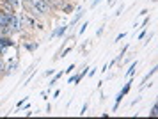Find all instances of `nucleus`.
<instances>
[{"label": "nucleus", "mask_w": 158, "mask_h": 119, "mask_svg": "<svg viewBox=\"0 0 158 119\" xmlns=\"http://www.w3.org/2000/svg\"><path fill=\"white\" fill-rule=\"evenodd\" d=\"M0 46L2 48H13V46H16V43L13 41L11 36H0Z\"/></svg>", "instance_id": "nucleus-1"}, {"label": "nucleus", "mask_w": 158, "mask_h": 119, "mask_svg": "<svg viewBox=\"0 0 158 119\" xmlns=\"http://www.w3.org/2000/svg\"><path fill=\"white\" fill-rule=\"evenodd\" d=\"M68 28H69V25H60V27L57 28V30H53V34H52V37H62V36L68 32Z\"/></svg>", "instance_id": "nucleus-2"}, {"label": "nucleus", "mask_w": 158, "mask_h": 119, "mask_svg": "<svg viewBox=\"0 0 158 119\" xmlns=\"http://www.w3.org/2000/svg\"><path fill=\"white\" fill-rule=\"evenodd\" d=\"M23 46L29 50V52H36L39 48V43L37 41H23Z\"/></svg>", "instance_id": "nucleus-3"}, {"label": "nucleus", "mask_w": 158, "mask_h": 119, "mask_svg": "<svg viewBox=\"0 0 158 119\" xmlns=\"http://www.w3.org/2000/svg\"><path fill=\"white\" fill-rule=\"evenodd\" d=\"M82 16H84V13H82V9L78 7V13L75 14V18L71 20V23H69V27H73V25H77V23H78V20L82 18Z\"/></svg>", "instance_id": "nucleus-4"}, {"label": "nucleus", "mask_w": 158, "mask_h": 119, "mask_svg": "<svg viewBox=\"0 0 158 119\" xmlns=\"http://www.w3.org/2000/svg\"><path fill=\"white\" fill-rule=\"evenodd\" d=\"M62 11H64V14H69L73 11V9H75V6H73V4H69V2H66V4H62Z\"/></svg>", "instance_id": "nucleus-5"}, {"label": "nucleus", "mask_w": 158, "mask_h": 119, "mask_svg": "<svg viewBox=\"0 0 158 119\" xmlns=\"http://www.w3.org/2000/svg\"><path fill=\"white\" fill-rule=\"evenodd\" d=\"M155 73H156V66H155V68H153V70H151L149 73H148V75H146V77L142 78V82H144V84H146V82H148V80H149V78L153 77V75H155Z\"/></svg>", "instance_id": "nucleus-6"}, {"label": "nucleus", "mask_w": 158, "mask_h": 119, "mask_svg": "<svg viewBox=\"0 0 158 119\" xmlns=\"http://www.w3.org/2000/svg\"><path fill=\"white\" fill-rule=\"evenodd\" d=\"M123 98H124V96H123L121 92H119V94L115 96V105H114V110H117V108H119V103L123 101Z\"/></svg>", "instance_id": "nucleus-7"}, {"label": "nucleus", "mask_w": 158, "mask_h": 119, "mask_svg": "<svg viewBox=\"0 0 158 119\" xmlns=\"http://www.w3.org/2000/svg\"><path fill=\"white\" fill-rule=\"evenodd\" d=\"M6 75V62H4V59L0 57V77H4Z\"/></svg>", "instance_id": "nucleus-8"}, {"label": "nucleus", "mask_w": 158, "mask_h": 119, "mask_svg": "<svg viewBox=\"0 0 158 119\" xmlns=\"http://www.w3.org/2000/svg\"><path fill=\"white\" fill-rule=\"evenodd\" d=\"M135 68H137V61H135L133 64H131V66H130V70L126 71V77H131V75L135 73Z\"/></svg>", "instance_id": "nucleus-9"}, {"label": "nucleus", "mask_w": 158, "mask_h": 119, "mask_svg": "<svg viewBox=\"0 0 158 119\" xmlns=\"http://www.w3.org/2000/svg\"><path fill=\"white\" fill-rule=\"evenodd\" d=\"M130 89H131V82H128V84H126V85H124V87H123L121 94H123V96H126V94H128V92H130Z\"/></svg>", "instance_id": "nucleus-10"}, {"label": "nucleus", "mask_w": 158, "mask_h": 119, "mask_svg": "<svg viewBox=\"0 0 158 119\" xmlns=\"http://www.w3.org/2000/svg\"><path fill=\"white\" fill-rule=\"evenodd\" d=\"M149 116H151V117H156V116H158V105H156V103H155V105L151 107V112H149Z\"/></svg>", "instance_id": "nucleus-11"}, {"label": "nucleus", "mask_w": 158, "mask_h": 119, "mask_svg": "<svg viewBox=\"0 0 158 119\" xmlns=\"http://www.w3.org/2000/svg\"><path fill=\"white\" fill-rule=\"evenodd\" d=\"M60 77H62V71H60V73H57V75H53V78L50 80V85H53V84H55V82H57V80H59Z\"/></svg>", "instance_id": "nucleus-12"}, {"label": "nucleus", "mask_w": 158, "mask_h": 119, "mask_svg": "<svg viewBox=\"0 0 158 119\" xmlns=\"http://www.w3.org/2000/svg\"><path fill=\"white\" fill-rule=\"evenodd\" d=\"M9 4H11V6L15 7V9H18V7H20V4H22V2H20V0H7Z\"/></svg>", "instance_id": "nucleus-13"}, {"label": "nucleus", "mask_w": 158, "mask_h": 119, "mask_svg": "<svg viewBox=\"0 0 158 119\" xmlns=\"http://www.w3.org/2000/svg\"><path fill=\"white\" fill-rule=\"evenodd\" d=\"M87 27H89V23H84V25H82V28L78 30V36H82V34H84V32L87 30Z\"/></svg>", "instance_id": "nucleus-14"}, {"label": "nucleus", "mask_w": 158, "mask_h": 119, "mask_svg": "<svg viewBox=\"0 0 158 119\" xmlns=\"http://www.w3.org/2000/svg\"><path fill=\"white\" fill-rule=\"evenodd\" d=\"M71 50H73V46H69V48H66L64 52L60 53V57H66V55H68V53H69V52H71Z\"/></svg>", "instance_id": "nucleus-15"}, {"label": "nucleus", "mask_w": 158, "mask_h": 119, "mask_svg": "<svg viewBox=\"0 0 158 119\" xmlns=\"http://www.w3.org/2000/svg\"><path fill=\"white\" fill-rule=\"evenodd\" d=\"M25 101H27V98H22L20 101H18V105H16V108H22V105L25 103Z\"/></svg>", "instance_id": "nucleus-16"}, {"label": "nucleus", "mask_w": 158, "mask_h": 119, "mask_svg": "<svg viewBox=\"0 0 158 119\" xmlns=\"http://www.w3.org/2000/svg\"><path fill=\"white\" fill-rule=\"evenodd\" d=\"M124 36H126V34H124V32H121V34L115 37V41H121V39H124Z\"/></svg>", "instance_id": "nucleus-17"}, {"label": "nucleus", "mask_w": 158, "mask_h": 119, "mask_svg": "<svg viewBox=\"0 0 158 119\" xmlns=\"http://www.w3.org/2000/svg\"><path fill=\"white\" fill-rule=\"evenodd\" d=\"M144 37H146V30H142V32H140V34H139V37H137V39H139V41H140V39H144Z\"/></svg>", "instance_id": "nucleus-18"}, {"label": "nucleus", "mask_w": 158, "mask_h": 119, "mask_svg": "<svg viewBox=\"0 0 158 119\" xmlns=\"http://www.w3.org/2000/svg\"><path fill=\"white\" fill-rule=\"evenodd\" d=\"M126 52H128V45H126V46H124V48L121 50V53H119V55L123 57V55H124V53H126Z\"/></svg>", "instance_id": "nucleus-19"}, {"label": "nucleus", "mask_w": 158, "mask_h": 119, "mask_svg": "<svg viewBox=\"0 0 158 119\" xmlns=\"http://www.w3.org/2000/svg\"><path fill=\"white\" fill-rule=\"evenodd\" d=\"M85 110H87V103H84V107H82V112H80V116H84V114H85Z\"/></svg>", "instance_id": "nucleus-20"}, {"label": "nucleus", "mask_w": 158, "mask_h": 119, "mask_svg": "<svg viewBox=\"0 0 158 119\" xmlns=\"http://www.w3.org/2000/svg\"><path fill=\"white\" fill-rule=\"evenodd\" d=\"M73 70H75V64H71V66H69V68H68V70H64V71H66V73H71Z\"/></svg>", "instance_id": "nucleus-21"}, {"label": "nucleus", "mask_w": 158, "mask_h": 119, "mask_svg": "<svg viewBox=\"0 0 158 119\" xmlns=\"http://www.w3.org/2000/svg\"><path fill=\"white\" fill-rule=\"evenodd\" d=\"M100 2H101V0H93V7H96L98 4H100Z\"/></svg>", "instance_id": "nucleus-22"}]
</instances>
